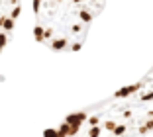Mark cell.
<instances>
[{"instance_id": "cell-4", "label": "cell", "mask_w": 153, "mask_h": 137, "mask_svg": "<svg viewBox=\"0 0 153 137\" xmlns=\"http://www.w3.org/2000/svg\"><path fill=\"white\" fill-rule=\"evenodd\" d=\"M43 36H45V27L41 26V24H37V26L33 27V37H36V41L43 43Z\"/></svg>"}, {"instance_id": "cell-11", "label": "cell", "mask_w": 153, "mask_h": 137, "mask_svg": "<svg viewBox=\"0 0 153 137\" xmlns=\"http://www.w3.org/2000/svg\"><path fill=\"white\" fill-rule=\"evenodd\" d=\"M100 133H102V129L96 125V127H90L88 129V137H100Z\"/></svg>"}, {"instance_id": "cell-14", "label": "cell", "mask_w": 153, "mask_h": 137, "mask_svg": "<svg viewBox=\"0 0 153 137\" xmlns=\"http://www.w3.org/2000/svg\"><path fill=\"white\" fill-rule=\"evenodd\" d=\"M43 137H59V133H57V129H45L43 131Z\"/></svg>"}, {"instance_id": "cell-6", "label": "cell", "mask_w": 153, "mask_h": 137, "mask_svg": "<svg viewBox=\"0 0 153 137\" xmlns=\"http://www.w3.org/2000/svg\"><path fill=\"white\" fill-rule=\"evenodd\" d=\"M57 133H59V137H69L71 135V125H69L67 121H63V124L57 127Z\"/></svg>"}, {"instance_id": "cell-12", "label": "cell", "mask_w": 153, "mask_h": 137, "mask_svg": "<svg viewBox=\"0 0 153 137\" xmlns=\"http://www.w3.org/2000/svg\"><path fill=\"white\" fill-rule=\"evenodd\" d=\"M41 6H43V0H33V12H36V16L41 12Z\"/></svg>"}, {"instance_id": "cell-2", "label": "cell", "mask_w": 153, "mask_h": 137, "mask_svg": "<svg viewBox=\"0 0 153 137\" xmlns=\"http://www.w3.org/2000/svg\"><path fill=\"white\" fill-rule=\"evenodd\" d=\"M47 47H51L53 51H69V37L63 36H55L51 41H47Z\"/></svg>"}, {"instance_id": "cell-1", "label": "cell", "mask_w": 153, "mask_h": 137, "mask_svg": "<svg viewBox=\"0 0 153 137\" xmlns=\"http://www.w3.org/2000/svg\"><path fill=\"white\" fill-rule=\"evenodd\" d=\"M141 88H143V82H135V84H130V86H122L120 90L114 92V98H130L131 94H135Z\"/></svg>"}, {"instance_id": "cell-9", "label": "cell", "mask_w": 153, "mask_h": 137, "mask_svg": "<svg viewBox=\"0 0 153 137\" xmlns=\"http://www.w3.org/2000/svg\"><path fill=\"white\" fill-rule=\"evenodd\" d=\"M81 47H82V41H73V43H69V51H71V53H76Z\"/></svg>"}, {"instance_id": "cell-10", "label": "cell", "mask_w": 153, "mask_h": 137, "mask_svg": "<svg viewBox=\"0 0 153 137\" xmlns=\"http://www.w3.org/2000/svg\"><path fill=\"white\" fill-rule=\"evenodd\" d=\"M86 121H88L90 127H96V125L100 124V118H98V116H88V119H86Z\"/></svg>"}, {"instance_id": "cell-3", "label": "cell", "mask_w": 153, "mask_h": 137, "mask_svg": "<svg viewBox=\"0 0 153 137\" xmlns=\"http://www.w3.org/2000/svg\"><path fill=\"white\" fill-rule=\"evenodd\" d=\"M86 119H88V116H86L85 112H75V114H69L67 118H65V121H67L71 127L81 129V124H82V121H86Z\"/></svg>"}, {"instance_id": "cell-13", "label": "cell", "mask_w": 153, "mask_h": 137, "mask_svg": "<svg viewBox=\"0 0 153 137\" xmlns=\"http://www.w3.org/2000/svg\"><path fill=\"white\" fill-rule=\"evenodd\" d=\"M126 129H128L126 125H118V127L114 129L112 133H114V135H116V137H120V135H124V133H126Z\"/></svg>"}, {"instance_id": "cell-15", "label": "cell", "mask_w": 153, "mask_h": 137, "mask_svg": "<svg viewBox=\"0 0 153 137\" xmlns=\"http://www.w3.org/2000/svg\"><path fill=\"white\" fill-rule=\"evenodd\" d=\"M140 100H141V102H149V100H153V90H149L147 94H141Z\"/></svg>"}, {"instance_id": "cell-5", "label": "cell", "mask_w": 153, "mask_h": 137, "mask_svg": "<svg viewBox=\"0 0 153 137\" xmlns=\"http://www.w3.org/2000/svg\"><path fill=\"white\" fill-rule=\"evenodd\" d=\"M137 131H140V135H147L149 131H153V118H149L143 125H140V129H137Z\"/></svg>"}, {"instance_id": "cell-7", "label": "cell", "mask_w": 153, "mask_h": 137, "mask_svg": "<svg viewBox=\"0 0 153 137\" xmlns=\"http://www.w3.org/2000/svg\"><path fill=\"white\" fill-rule=\"evenodd\" d=\"M116 127H118V124L114 119H106V121H104V129H106V131H114Z\"/></svg>"}, {"instance_id": "cell-8", "label": "cell", "mask_w": 153, "mask_h": 137, "mask_svg": "<svg viewBox=\"0 0 153 137\" xmlns=\"http://www.w3.org/2000/svg\"><path fill=\"white\" fill-rule=\"evenodd\" d=\"M6 43H8V33H4V31H0V53L4 51Z\"/></svg>"}]
</instances>
